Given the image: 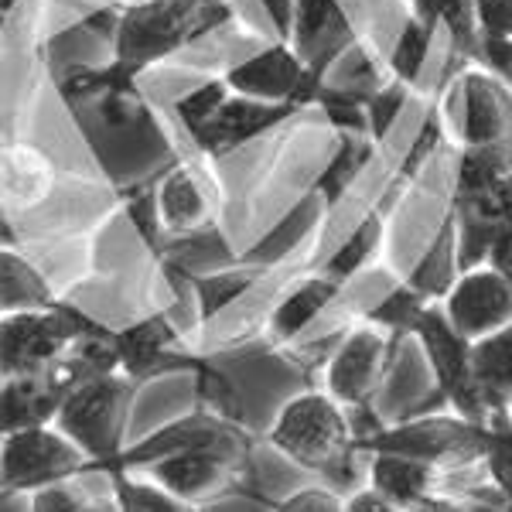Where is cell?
I'll use <instances>...</instances> for the list:
<instances>
[{
	"label": "cell",
	"mask_w": 512,
	"mask_h": 512,
	"mask_svg": "<svg viewBox=\"0 0 512 512\" xmlns=\"http://www.w3.org/2000/svg\"><path fill=\"white\" fill-rule=\"evenodd\" d=\"M222 21H233L226 0H161L147 11L120 14L117 35H113V55L103 69H72L59 79L65 99H93L99 96V110L106 123L123 127L134 123L140 113L137 72L161 62L164 55L192 45Z\"/></svg>",
	"instance_id": "cell-1"
},
{
	"label": "cell",
	"mask_w": 512,
	"mask_h": 512,
	"mask_svg": "<svg viewBox=\"0 0 512 512\" xmlns=\"http://www.w3.org/2000/svg\"><path fill=\"white\" fill-rule=\"evenodd\" d=\"M362 321H373L379 328H390L400 338H417L424 349L427 369L434 376V390L407 407L396 417H417V414H451L468 417L475 424H489V410L478 393L475 379V342H468L458 328L451 325L444 301H424L410 291L407 284H393L373 308L362 311Z\"/></svg>",
	"instance_id": "cell-2"
},
{
	"label": "cell",
	"mask_w": 512,
	"mask_h": 512,
	"mask_svg": "<svg viewBox=\"0 0 512 512\" xmlns=\"http://www.w3.org/2000/svg\"><path fill=\"white\" fill-rule=\"evenodd\" d=\"M267 444L297 468L321 478L335 492H355L362 478V454L355 448V424L349 410L328 390H304L277 410Z\"/></svg>",
	"instance_id": "cell-3"
},
{
	"label": "cell",
	"mask_w": 512,
	"mask_h": 512,
	"mask_svg": "<svg viewBox=\"0 0 512 512\" xmlns=\"http://www.w3.org/2000/svg\"><path fill=\"white\" fill-rule=\"evenodd\" d=\"M113 342H117L120 355V373L134 379L140 390L164 376H192L195 403H205L219 414L243 420V407H239L243 400H239L236 383L209 355L188 342V332L168 311H154V315L117 328Z\"/></svg>",
	"instance_id": "cell-4"
},
{
	"label": "cell",
	"mask_w": 512,
	"mask_h": 512,
	"mask_svg": "<svg viewBox=\"0 0 512 512\" xmlns=\"http://www.w3.org/2000/svg\"><path fill=\"white\" fill-rule=\"evenodd\" d=\"M451 209L461 233V270L485 267L492 246L512 233V144L461 151Z\"/></svg>",
	"instance_id": "cell-5"
},
{
	"label": "cell",
	"mask_w": 512,
	"mask_h": 512,
	"mask_svg": "<svg viewBox=\"0 0 512 512\" xmlns=\"http://www.w3.org/2000/svg\"><path fill=\"white\" fill-rule=\"evenodd\" d=\"M485 444H489V424H475L451 410L444 414H417L379 420L366 434L355 437L362 458L369 454H400L424 465L441 468L451 478H465L485 465Z\"/></svg>",
	"instance_id": "cell-6"
},
{
	"label": "cell",
	"mask_w": 512,
	"mask_h": 512,
	"mask_svg": "<svg viewBox=\"0 0 512 512\" xmlns=\"http://www.w3.org/2000/svg\"><path fill=\"white\" fill-rule=\"evenodd\" d=\"M253 448H256V441H253V434L246 431L243 420L219 414V410L205 407V403H195L185 417L168 420L158 431L127 444V451H123L120 458L103 465L99 478H106L113 472H144L147 465H154V461H161V458H171V454L202 451V454H216V458L229 461L236 472H243L250 482H256Z\"/></svg>",
	"instance_id": "cell-7"
},
{
	"label": "cell",
	"mask_w": 512,
	"mask_h": 512,
	"mask_svg": "<svg viewBox=\"0 0 512 512\" xmlns=\"http://www.w3.org/2000/svg\"><path fill=\"white\" fill-rule=\"evenodd\" d=\"M332 345L325 359V390L349 410L355 437L376 427L383 417H376L373 403L379 390H383L386 376L393 369L396 345L403 342L390 328H379L373 321H355V325L342 328L335 335H325Z\"/></svg>",
	"instance_id": "cell-8"
},
{
	"label": "cell",
	"mask_w": 512,
	"mask_h": 512,
	"mask_svg": "<svg viewBox=\"0 0 512 512\" xmlns=\"http://www.w3.org/2000/svg\"><path fill=\"white\" fill-rule=\"evenodd\" d=\"M110 332L79 304L65 301L48 311H18L0 318V376H38L62 366L79 342Z\"/></svg>",
	"instance_id": "cell-9"
},
{
	"label": "cell",
	"mask_w": 512,
	"mask_h": 512,
	"mask_svg": "<svg viewBox=\"0 0 512 512\" xmlns=\"http://www.w3.org/2000/svg\"><path fill=\"white\" fill-rule=\"evenodd\" d=\"M140 386L123 373L82 379L69 400L62 403V414L55 427L72 437L82 451L89 454L86 478H99L103 465L120 458L127 451V431L134 420Z\"/></svg>",
	"instance_id": "cell-10"
},
{
	"label": "cell",
	"mask_w": 512,
	"mask_h": 512,
	"mask_svg": "<svg viewBox=\"0 0 512 512\" xmlns=\"http://www.w3.org/2000/svg\"><path fill=\"white\" fill-rule=\"evenodd\" d=\"M86 468L89 454L59 427H35V431L7 434L0 441V492L4 499L86 478Z\"/></svg>",
	"instance_id": "cell-11"
},
{
	"label": "cell",
	"mask_w": 512,
	"mask_h": 512,
	"mask_svg": "<svg viewBox=\"0 0 512 512\" xmlns=\"http://www.w3.org/2000/svg\"><path fill=\"white\" fill-rule=\"evenodd\" d=\"M151 482L164 485L168 492H175L178 499L192 502V506H209L219 499H250L256 506L267 509L270 495L260 489V482H250L243 472H236L229 461L216 458V454L188 451V454H171L154 465H147L144 472Z\"/></svg>",
	"instance_id": "cell-12"
},
{
	"label": "cell",
	"mask_w": 512,
	"mask_h": 512,
	"mask_svg": "<svg viewBox=\"0 0 512 512\" xmlns=\"http://www.w3.org/2000/svg\"><path fill=\"white\" fill-rule=\"evenodd\" d=\"M355 45H359V35L338 0H297L291 48L308 72L311 103H318L332 65Z\"/></svg>",
	"instance_id": "cell-13"
},
{
	"label": "cell",
	"mask_w": 512,
	"mask_h": 512,
	"mask_svg": "<svg viewBox=\"0 0 512 512\" xmlns=\"http://www.w3.org/2000/svg\"><path fill=\"white\" fill-rule=\"evenodd\" d=\"M82 383L69 359L62 366L38 376H11L0 379V431L21 434L35 427H55L62 414V403Z\"/></svg>",
	"instance_id": "cell-14"
},
{
	"label": "cell",
	"mask_w": 512,
	"mask_h": 512,
	"mask_svg": "<svg viewBox=\"0 0 512 512\" xmlns=\"http://www.w3.org/2000/svg\"><path fill=\"white\" fill-rule=\"evenodd\" d=\"M444 311L468 342L502 332L506 325H512V277L489 267V263L475 270H461L451 294L444 297Z\"/></svg>",
	"instance_id": "cell-15"
},
{
	"label": "cell",
	"mask_w": 512,
	"mask_h": 512,
	"mask_svg": "<svg viewBox=\"0 0 512 512\" xmlns=\"http://www.w3.org/2000/svg\"><path fill=\"white\" fill-rule=\"evenodd\" d=\"M158 212L168 243L216 229V195L212 178L192 161H178L158 178ZM168 250V246H164Z\"/></svg>",
	"instance_id": "cell-16"
},
{
	"label": "cell",
	"mask_w": 512,
	"mask_h": 512,
	"mask_svg": "<svg viewBox=\"0 0 512 512\" xmlns=\"http://www.w3.org/2000/svg\"><path fill=\"white\" fill-rule=\"evenodd\" d=\"M297 110H301V106H294V103H267V99L233 93L192 137H195L198 151L216 161V158H226L233 147H243L246 140L274 130L277 123L294 117Z\"/></svg>",
	"instance_id": "cell-17"
},
{
	"label": "cell",
	"mask_w": 512,
	"mask_h": 512,
	"mask_svg": "<svg viewBox=\"0 0 512 512\" xmlns=\"http://www.w3.org/2000/svg\"><path fill=\"white\" fill-rule=\"evenodd\" d=\"M226 82H229V89L239 93V96L267 99V103L311 106L308 72H304L301 59L294 55V48L284 45V41L263 48L256 59L236 65V69H229Z\"/></svg>",
	"instance_id": "cell-18"
},
{
	"label": "cell",
	"mask_w": 512,
	"mask_h": 512,
	"mask_svg": "<svg viewBox=\"0 0 512 512\" xmlns=\"http://www.w3.org/2000/svg\"><path fill=\"white\" fill-rule=\"evenodd\" d=\"M342 294L345 287L335 284L332 277H325L321 270L297 277L277 301V308L270 311L267 342L274 349H297L304 342V335L311 332V325L325 318L332 311V304L342 301Z\"/></svg>",
	"instance_id": "cell-19"
},
{
	"label": "cell",
	"mask_w": 512,
	"mask_h": 512,
	"mask_svg": "<svg viewBox=\"0 0 512 512\" xmlns=\"http://www.w3.org/2000/svg\"><path fill=\"white\" fill-rule=\"evenodd\" d=\"M465 147L512 144V86L492 72L465 76Z\"/></svg>",
	"instance_id": "cell-20"
},
{
	"label": "cell",
	"mask_w": 512,
	"mask_h": 512,
	"mask_svg": "<svg viewBox=\"0 0 512 512\" xmlns=\"http://www.w3.org/2000/svg\"><path fill=\"white\" fill-rule=\"evenodd\" d=\"M0 175H4V209L7 212H31L48 202L55 192V161L41 151L38 144L28 140H14L4 147V161H0Z\"/></svg>",
	"instance_id": "cell-21"
},
{
	"label": "cell",
	"mask_w": 512,
	"mask_h": 512,
	"mask_svg": "<svg viewBox=\"0 0 512 512\" xmlns=\"http://www.w3.org/2000/svg\"><path fill=\"white\" fill-rule=\"evenodd\" d=\"M164 274H168V280H181V284L192 291L198 325L205 328V325H212L229 304H236L243 294H250L253 287L270 274V267L239 256L233 267L209 270V274H178V270H164Z\"/></svg>",
	"instance_id": "cell-22"
},
{
	"label": "cell",
	"mask_w": 512,
	"mask_h": 512,
	"mask_svg": "<svg viewBox=\"0 0 512 512\" xmlns=\"http://www.w3.org/2000/svg\"><path fill=\"white\" fill-rule=\"evenodd\" d=\"M366 482L383 495H390L396 506H403L410 512L414 506H420L427 495L448 492L451 475H444L441 468H434V465H424V461L400 458V454H369Z\"/></svg>",
	"instance_id": "cell-23"
},
{
	"label": "cell",
	"mask_w": 512,
	"mask_h": 512,
	"mask_svg": "<svg viewBox=\"0 0 512 512\" xmlns=\"http://www.w3.org/2000/svg\"><path fill=\"white\" fill-rule=\"evenodd\" d=\"M458 277H461V233H458V216H454V209H448L441 226H437V236L427 246V253L403 277V284L424 297V301H444Z\"/></svg>",
	"instance_id": "cell-24"
},
{
	"label": "cell",
	"mask_w": 512,
	"mask_h": 512,
	"mask_svg": "<svg viewBox=\"0 0 512 512\" xmlns=\"http://www.w3.org/2000/svg\"><path fill=\"white\" fill-rule=\"evenodd\" d=\"M386 219H390V212H386L383 205L369 209L366 216L355 222L352 233L342 239V246H338V250L318 267L321 274L332 277L335 284H342V287H352V284H355V277L366 274V270L376 263L379 250H383Z\"/></svg>",
	"instance_id": "cell-25"
},
{
	"label": "cell",
	"mask_w": 512,
	"mask_h": 512,
	"mask_svg": "<svg viewBox=\"0 0 512 512\" xmlns=\"http://www.w3.org/2000/svg\"><path fill=\"white\" fill-rule=\"evenodd\" d=\"M0 308L4 315H18V311H48L55 304H62L59 291L48 284V277L41 274V267L18 253L14 246H4L0 253Z\"/></svg>",
	"instance_id": "cell-26"
},
{
	"label": "cell",
	"mask_w": 512,
	"mask_h": 512,
	"mask_svg": "<svg viewBox=\"0 0 512 512\" xmlns=\"http://www.w3.org/2000/svg\"><path fill=\"white\" fill-rule=\"evenodd\" d=\"M475 379L489 417L512 407V325L475 342Z\"/></svg>",
	"instance_id": "cell-27"
},
{
	"label": "cell",
	"mask_w": 512,
	"mask_h": 512,
	"mask_svg": "<svg viewBox=\"0 0 512 512\" xmlns=\"http://www.w3.org/2000/svg\"><path fill=\"white\" fill-rule=\"evenodd\" d=\"M376 140L369 134H342V144H338V154L328 161V168L321 171L315 181V195L321 198L325 212H332L338 202L345 198V192L355 185V178L366 171V164L373 161L376 154Z\"/></svg>",
	"instance_id": "cell-28"
},
{
	"label": "cell",
	"mask_w": 512,
	"mask_h": 512,
	"mask_svg": "<svg viewBox=\"0 0 512 512\" xmlns=\"http://www.w3.org/2000/svg\"><path fill=\"white\" fill-rule=\"evenodd\" d=\"M106 482H110L113 499L120 502L123 512H198V506L178 499L175 492H168L164 485L151 482L147 475L113 472V475H106Z\"/></svg>",
	"instance_id": "cell-29"
},
{
	"label": "cell",
	"mask_w": 512,
	"mask_h": 512,
	"mask_svg": "<svg viewBox=\"0 0 512 512\" xmlns=\"http://www.w3.org/2000/svg\"><path fill=\"white\" fill-rule=\"evenodd\" d=\"M485 478L495 485V499L512 512V414L489 417V444H485Z\"/></svg>",
	"instance_id": "cell-30"
},
{
	"label": "cell",
	"mask_w": 512,
	"mask_h": 512,
	"mask_svg": "<svg viewBox=\"0 0 512 512\" xmlns=\"http://www.w3.org/2000/svg\"><path fill=\"white\" fill-rule=\"evenodd\" d=\"M431 41H434L431 28H424L420 21L407 18V24H403V31H400V38H396V45H393V55H390L393 79L407 82V86L414 89L420 69H424V62H427V48H431Z\"/></svg>",
	"instance_id": "cell-31"
},
{
	"label": "cell",
	"mask_w": 512,
	"mask_h": 512,
	"mask_svg": "<svg viewBox=\"0 0 512 512\" xmlns=\"http://www.w3.org/2000/svg\"><path fill=\"white\" fill-rule=\"evenodd\" d=\"M89 478H72V482L45 485V489L28 495L31 512H86L96 492L89 489Z\"/></svg>",
	"instance_id": "cell-32"
},
{
	"label": "cell",
	"mask_w": 512,
	"mask_h": 512,
	"mask_svg": "<svg viewBox=\"0 0 512 512\" xmlns=\"http://www.w3.org/2000/svg\"><path fill=\"white\" fill-rule=\"evenodd\" d=\"M407 96H410V86H407V82H400V79L386 82V86L379 89L376 96H369V103H366V110H369V134H373L376 144H383L386 134H390L393 120L400 117Z\"/></svg>",
	"instance_id": "cell-33"
},
{
	"label": "cell",
	"mask_w": 512,
	"mask_h": 512,
	"mask_svg": "<svg viewBox=\"0 0 512 512\" xmlns=\"http://www.w3.org/2000/svg\"><path fill=\"white\" fill-rule=\"evenodd\" d=\"M229 96H233V89H229L226 76H222V79L205 82V86L198 89V93L181 99V103H178V117H181V123H185L188 134H195V130L202 127V123L209 120L212 113H216L219 106L226 103Z\"/></svg>",
	"instance_id": "cell-34"
},
{
	"label": "cell",
	"mask_w": 512,
	"mask_h": 512,
	"mask_svg": "<svg viewBox=\"0 0 512 512\" xmlns=\"http://www.w3.org/2000/svg\"><path fill=\"white\" fill-rule=\"evenodd\" d=\"M270 512H345V495L332 485H304L287 499H270Z\"/></svg>",
	"instance_id": "cell-35"
},
{
	"label": "cell",
	"mask_w": 512,
	"mask_h": 512,
	"mask_svg": "<svg viewBox=\"0 0 512 512\" xmlns=\"http://www.w3.org/2000/svg\"><path fill=\"white\" fill-rule=\"evenodd\" d=\"M485 41H512V0H478Z\"/></svg>",
	"instance_id": "cell-36"
},
{
	"label": "cell",
	"mask_w": 512,
	"mask_h": 512,
	"mask_svg": "<svg viewBox=\"0 0 512 512\" xmlns=\"http://www.w3.org/2000/svg\"><path fill=\"white\" fill-rule=\"evenodd\" d=\"M410 512H506V509H502L499 499H495V502H489V499H461V495H451V492H434Z\"/></svg>",
	"instance_id": "cell-37"
},
{
	"label": "cell",
	"mask_w": 512,
	"mask_h": 512,
	"mask_svg": "<svg viewBox=\"0 0 512 512\" xmlns=\"http://www.w3.org/2000/svg\"><path fill=\"white\" fill-rule=\"evenodd\" d=\"M345 512H407L403 506H396L390 495H383L373 485H359L355 492L345 495Z\"/></svg>",
	"instance_id": "cell-38"
},
{
	"label": "cell",
	"mask_w": 512,
	"mask_h": 512,
	"mask_svg": "<svg viewBox=\"0 0 512 512\" xmlns=\"http://www.w3.org/2000/svg\"><path fill=\"white\" fill-rule=\"evenodd\" d=\"M482 69L499 76L506 86H512V41H482Z\"/></svg>",
	"instance_id": "cell-39"
},
{
	"label": "cell",
	"mask_w": 512,
	"mask_h": 512,
	"mask_svg": "<svg viewBox=\"0 0 512 512\" xmlns=\"http://www.w3.org/2000/svg\"><path fill=\"white\" fill-rule=\"evenodd\" d=\"M263 7L270 11L274 18V28L284 45H291V35H294V14H297V0H263Z\"/></svg>",
	"instance_id": "cell-40"
},
{
	"label": "cell",
	"mask_w": 512,
	"mask_h": 512,
	"mask_svg": "<svg viewBox=\"0 0 512 512\" xmlns=\"http://www.w3.org/2000/svg\"><path fill=\"white\" fill-rule=\"evenodd\" d=\"M489 267L502 270V274H509V277H512V233H506V236L499 239V243L492 246Z\"/></svg>",
	"instance_id": "cell-41"
},
{
	"label": "cell",
	"mask_w": 512,
	"mask_h": 512,
	"mask_svg": "<svg viewBox=\"0 0 512 512\" xmlns=\"http://www.w3.org/2000/svg\"><path fill=\"white\" fill-rule=\"evenodd\" d=\"M86 512H123V509H120V502L113 499V492H106V495H96Z\"/></svg>",
	"instance_id": "cell-42"
},
{
	"label": "cell",
	"mask_w": 512,
	"mask_h": 512,
	"mask_svg": "<svg viewBox=\"0 0 512 512\" xmlns=\"http://www.w3.org/2000/svg\"><path fill=\"white\" fill-rule=\"evenodd\" d=\"M161 4V0H113V7H117L120 14H130V11H147V7Z\"/></svg>",
	"instance_id": "cell-43"
},
{
	"label": "cell",
	"mask_w": 512,
	"mask_h": 512,
	"mask_svg": "<svg viewBox=\"0 0 512 512\" xmlns=\"http://www.w3.org/2000/svg\"><path fill=\"white\" fill-rule=\"evenodd\" d=\"M509 414H512V407H509Z\"/></svg>",
	"instance_id": "cell-44"
}]
</instances>
